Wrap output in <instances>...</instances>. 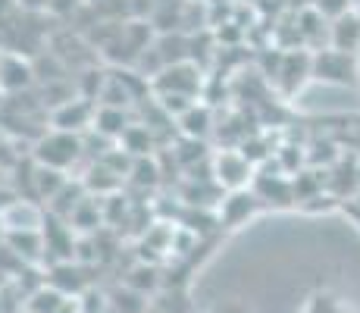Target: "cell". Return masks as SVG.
<instances>
[{"label":"cell","instance_id":"12","mask_svg":"<svg viewBox=\"0 0 360 313\" xmlns=\"http://www.w3.org/2000/svg\"><path fill=\"white\" fill-rule=\"evenodd\" d=\"M260 207V198L254 191H245V188H238V191H229V198L223 200V207H219V217H223L226 226H238V222H245L248 217H254Z\"/></svg>","mask_w":360,"mask_h":313},{"label":"cell","instance_id":"17","mask_svg":"<svg viewBox=\"0 0 360 313\" xmlns=\"http://www.w3.org/2000/svg\"><path fill=\"white\" fill-rule=\"evenodd\" d=\"M314 6L323 13V16L329 19V23H335L338 16H345V13H351L357 4H354V0H314Z\"/></svg>","mask_w":360,"mask_h":313},{"label":"cell","instance_id":"10","mask_svg":"<svg viewBox=\"0 0 360 313\" xmlns=\"http://www.w3.org/2000/svg\"><path fill=\"white\" fill-rule=\"evenodd\" d=\"M0 222L6 226V232H38L41 222H44V213H41L32 200L19 198L0 213Z\"/></svg>","mask_w":360,"mask_h":313},{"label":"cell","instance_id":"6","mask_svg":"<svg viewBox=\"0 0 360 313\" xmlns=\"http://www.w3.org/2000/svg\"><path fill=\"white\" fill-rule=\"evenodd\" d=\"M254 194L260 198V204L295 207V185H292V176H285L282 170H276L273 176H269V172H260V176H254Z\"/></svg>","mask_w":360,"mask_h":313},{"label":"cell","instance_id":"7","mask_svg":"<svg viewBox=\"0 0 360 313\" xmlns=\"http://www.w3.org/2000/svg\"><path fill=\"white\" fill-rule=\"evenodd\" d=\"M157 91L160 94H188V97H195V88L200 85V72L191 63H169L166 69H160L157 72Z\"/></svg>","mask_w":360,"mask_h":313},{"label":"cell","instance_id":"5","mask_svg":"<svg viewBox=\"0 0 360 313\" xmlns=\"http://www.w3.org/2000/svg\"><path fill=\"white\" fill-rule=\"evenodd\" d=\"M94 116H98V110H94V103L88 101V97H72V101L53 107L51 122H53V129L75 132V135H79V132H85L88 125L94 122Z\"/></svg>","mask_w":360,"mask_h":313},{"label":"cell","instance_id":"23","mask_svg":"<svg viewBox=\"0 0 360 313\" xmlns=\"http://www.w3.org/2000/svg\"><path fill=\"white\" fill-rule=\"evenodd\" d=\"M357 57H360V53H357Z\"/></svg>","mask_w":360,"mask_h":313},{"label":"cell","instance_id":"4","mask_svg":"<svg viewBox=\"0 0 360 313\" xmlns=\"http://www.w3.org/2000/svg\"><path fill=\"white\" fill-rule=\"evenodd\" d=\"M210 172L217 179V185L238 191V188H245L254 179V163L248 160L245 151H219L210 160Z\"/></svg>","mask_w":360,"mask_h":313},{"label":"cell","instance_id":"21","mask_svg":"<svg viewBox=\"0 0 360 313\" xmlns=\"http://www.w3.org/2000/svg\"><path fill=\"white\" fill-rule=\"evenodd\" d=\"M107 313H120V310H113V307H110V310H107Z\"/></svg>","mask_w":360,"mask_h":313},{"label":"cell","instance_id":"18","mask_svg":"<svg viewBox=\"0 0 360 313\" xmlns=\"http://www.w3.org/2000/svg\"><path fill=\"white\" fill-rule=\"evenodd\" d=\"M82 0H51L47 4V13H53V16H69V13L79 10Z\"/></svg>","mask_w":360,"mask_h":313},{"label":"cell","instance_id":"1","mask_svg":"<svg viewBox=\"0 0 360 313\" xmlns=\"http://www.w3.org/2000/svg\"><path fill=\"white\" fill-rule=\"evenodd\" d=\"M314 79L326 85H360V57L335 47L314 51Z\"/></svg>","mask_w":360,"mask_h":313},{"label":"cell","instance_id":"14","mask_svg":"<svg viewBox=\"0 0 360 313\" xmlns=\"http://www.w3.org/2000/svg\"><path fill=\"white\" fill-rule=\"evenodd\" d=\"M63 304H66V295L51 285V288H38V291H34L32 301H29V310L32 313H57Z\"/></svg>","mask_w":360,"mask_h":313},{"label":"cell","instance_id":"16","mask_svg":"<svg viewBox=\"0 0 360 313\" xmlns=\"http://www.w3.org/2000/svg\"><path fill=\"white\" fill-rule=\"evenodd\" d=\"M157 267H148V263H141V267H135L129 273V288H135V291H141V295H148V291H154L157 288Z\"/></svg>","mask_w":360,"mask_h":313},{"label":"cell","instance_id":"22","mask_svg":"<svg viewBox=\"0 0 360 313\" xmlns=\"http://www.w3.org/2000/svg\"><path fill=\"white\" fill-rule=\"evenodd\" d=\"M191 4H200V0H191Z\"/></svg>","mask_w":360,"mask_h":313},{"label":"cell","instance_id":"19","mask_svg":"<svg viewBox=\"0 0 360 313\" xmlns=\"http://www.w3.org/2000/svg\"><path fill=\"white\" fill-rule=\"evenodd\" d=\"M16 4L22 6V10H29V13H41V10H47L51 0H16Z\"/></svg>","mask_w":360,"mask_h":313},{"label":"cell","instance_id":"13","mask_svg":"<svg viewBox=\"0 0 360 313\" xmlns=\"http://www.w3.org/2000/svg\"><path fill=\"white\" fill-rule=\"evenodd\" d=\"M179 129H182L185 138H195V141H204L213 129V113L207 103H191L182 116H179Z\"/></svg>","mask_w":360,"mask_h":313},{"label":"cell","instance_id":"15","mask_svg":"<svg viewBox=\"0 0 360 313\" xmlns=\"http://www.w3.org/2000/svg\"><path fill=\"white\" fill-rule=\"evenodd\" d=\"M144 298L148 295H141V291H135V288H122V291H116L113 295V301H110V307L113 310H120V313H144Z\"/></svg>","mask_w":360,"mask_h":313},{"label":"cell","instance_id":"9","mask_svg":"<svg viewBox=\"0 0 360 313\" xmlns=\"http://www.w3.org/2000/svg\"><path fill=\"white\" fill-rule=\"evenodd\" d=\"M34 82V66L19 53L0 57V91H25Z\"/></svg>","mask_w":360,"mask_h":313},{"label":"cell","instance_id":"3","mask_svg":"<svg viewBox=\"0 0 360 313\" xmlns=\"http://www.w3.org/2000/svg\"><path fill=\"white\" fill-rule=\"evenodd\" d=\"M310 79H314V51H307V47L282 51L279 63H276V72H273L276 88L285 97H295Z\"/></svg>","mask_w":360,"mask_h":313},{"label":"cell","instance_id":"8","mask_svg":"<svg viewBox=\"0 0 360 313\" xmlns=\"http://www.w3.org/2000/svg\"><path fill=\"white\" fill-rule=\"evenodd\" d=\"M297 32H301V41L307 51H323V47L329 44V19L323 16L316 6H304V10H297Z\"/></svg>","mask_w":360,"mask_h":313},{"label":"cell","instance_id":"20","mask_svg":"<svg viewBox=\"0 0 360 313\" xmlns=\"http://www.w3.org/2000/svg\"><path fill=\"white\" fill-rule=\"evenodd\" d=\"M16 6H19L16 0H0V19H4V16H10V13L16 10Z\"/></svg>","mask_w":360,"mask_h":313},{"label":"cell","instance_id":"2","mask_svg":"<svg viewBox=\"0 0 360 313\" xmlns=\"http://www.w3.org/2000/svg\"><path fill=\"white\" fill-rule=\"evenodd\" d=\"M82 157V138L75 132H47V135L38 138L34 144V163L38 166H51V170L66 172L75 160Z\"/></svg>","mask_w":360,"mask_h":313},{"label":"cell","instance_id":"11","mask_svg":"<svg viewBox=\"0 0 360 313\" xmlns=\"http://www.w3.org/2000/svg\"><path fill=\"white\" fill-rule=\"evenodd\" d=\"M329 47L335 51H348V53H360V13L357 6L345 16H338L329 25Z\"/></svg>","mask_w":360,"mask_h":313}]
</instances>
